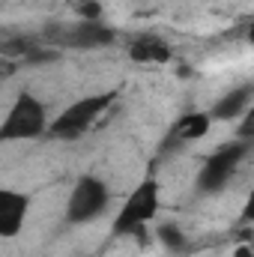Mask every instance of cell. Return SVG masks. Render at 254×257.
I'll use <instances>...</instances> for the list:
<instances>
[{
    "label": "cell",
    "instance_id": "2",
    "mask_svg": "<svg viewBox=\"0 0 254 257\" xmlns=\"http://www.w3.org/2000/svg\"><path fill=\"white\" fill-rule=\"evenodd\" d=\"M114 30L105 27L102 21H54L39 33V42L51 48H69V51H96L114 42Z\"/></svg>",
    "mask_w": 254,
    "mask_h": 257
},
{
    "label": "cell",
    "instance_id": "13",
    "mask_svg": "<svg viewBox=\"0 0 254 257\" xmlns=\"http://www.w3.org/2000/svg\"><path fill=\"white\" fill-rule=\"evenodd\" d=\"M15 69H18V63H15V60H9V57H0V78L12 75Z\"/></svg>",
    "mask_w": 254,
    "mask_h": 257
},
{
    "label": "cell",
    "instance_id": "9",
    "mask_svg": "<svg viewBox=\"0 0 254 257\" xmlns=\"http://www.w3.org/2000/svg\"><path fill=\"white\" fill-rule=\"evenodd\" d=\"M251 99H254V87L251 84H242L236 90H230L227 96H221L209 114V120H221V123H230V120H239L248 108H251Z\"/></svg>",
    "mask_w": 254,
    "mask_h": 257
},
{
    "label": "cell",
    "instance_id": "1",
    "mask_svg": "<svg viewBox=\"0 0 254 257\" xmlns=\"http://www.w3.org/2000/svg\"><path fill=\"white\" fill-rule=\"evenodd\" d=\"M159 200H162V189H159V180L150 174L144 177L132 192L126 194L123 206L117 209L114 215V224H111V236H141L144 227L156 218L159 212Z\"/></svg>",
    "mask_w": 254,
    "mask_h": 257
},
{
    "label": "cell",
    "instance_id": "14",
    "mask_svg": "<svg viewBox=\"0 0 254 257\" xmlns=\"http://www.w3.org/2000/svg\"><path fill=\"white\" fill-rule=\"evenodd\" d=\"M233 257H254L251 254V245H239V248L233 251Z\"/></svg>",
    "mask_w": 254,
    "mask_h": 257
},
{
    "label": "cell",
    "instance_id": "3",
    "mask_svg": "<svg viewBox=\"0 0 254 257\" xmlns=\"http://www.w3.org/2000/svg\"><path fill=\"white\" fill-rule=\"evenodd\" d=\"M114 99H117V93L111 90V93H93V96H84V99L72 102L60 117H54L48 123L45 135H51L57 141H78L81 135H87L99 123V117L114 105Z\"/></svg>",
    "mask_w": 254,
    "mask_h": 257
},
{
    "label": "cell",
    "instance_id": "6",
    "mask_svg": "<svg viewBox=\"0 0 254 257\" xmlns=\"http://www.w3.org/2000/svg\"><path fill=\"white\" fill-rule=\"evenodd\" d=\"M108 200H111V192L105 186V180L99 177H81L72 192H69V200H66V221L69 224H87L93 218H99L105 209H108Z\"/></svg>",
    "mask_w": 254,
    "mask_h": 257
},
{
    "label": "cell",
    "instance_id": "4",
    "mask_svg": "<svg viewBox=\"0 0 254 257\" xmlns=\"http://www.w3.org/2000/svg\"><path fill=\"white\" fill-rule=\"evenodd\" d=\"M48 132V111L45 105L21 90L12 102V108L6 111V117L0 120V144H12V141H33L42 138Z\"/></svg>",
    "mask_w": 254,
    "mask_h": 257
},
{
    "label": "cell",
    "instance_id": "8",
    "mask_svg": "<svg viewBox=\"0 0 254 257\" xmlns=\"http://www.w3.org/2000/svg\"><path fill=\"white\" fill-rule=\"evenodd\" d=\"M209 126H212V120H209L206 111H189V114H183L174 126L168 128L162 150L171 153V150H180V147H186V144H194V141L206 138Z\"/></svg>",
    "mask_w": 254,
    "mask_h": 257
},
{
    "label": "cell",
    "instance_id": "11",
    "mask_svg": "<svg viewBox=\"0 0 254 257\" xmlns=\"http://www.w3.org/2000/svg\"><path fill=\"white\" fill-rule=\"evenodd\" d=\"M156 236H159V242L165 245V248H171V251H186L189 248V236L174 224V221H165V224H159L156 227Z\"/></svg>",
    "mask_w": 254,
    "mask_h": 257
},
{
    "label": "cell",
    "instance_id": "7",
    "mask_svg": "<svg viewBox=\"0 0 254 257\" xmlns=\"http://www.w3.org/2000/svg\"><path fill=\"white\" fill-rule=\"evenodd\" d=\"M30 197L18 189H0V239H15L24 230Z\"/></svg>",
    "mask_w": 254,
    "mask_h": 257
},
{
    "label": "cell",
    "instance_id": "10",
    "mask_svg": "<svg viewBox=\"0 0 254 257\" xmlns=\"http://www.w3.org/2000/svg\"><path fill=\"white\" fill-rule=\"evenodd\" d=\"M129 57L135 63H168L171 60V45L153 33H144V36H135L129 42Z\"/></svg>",
    "mask_w": 254,
    "mask_h": 257
},
{
    "label": "cell",
    "instance_id": "12",
    "mask_svg": "<svg viewBox=\"0 0 254 257\" xmlns=\"http://www.w3.org/2000/svg\"><path fill=\"white\" fill-rule=\"evenodd\" d=\"M75 12H78V18H81V21H99L102 6H99L96 0H81V3L75 6Z\"/></svg>",
    "mask_w": 254,
    "mask_h": 257
},
{
    "label": "cell",
    "instance_id": "5",
    "mask_svg": "<svg viewBox=\"0 0 254 257\" xmlns=\"http://www.w3.org/2000/svg\"><path fill=\"white\" fill-rule=\"evenodd\" d=\"M251 141H233L218 147L215 153H209L197 171V189L203 194H218L236 174V168L242 165V159L248 156Z\"/></svg>",
    "mask_w": 254,
    "mask_h": 257
}]
</instances>
